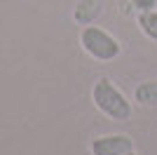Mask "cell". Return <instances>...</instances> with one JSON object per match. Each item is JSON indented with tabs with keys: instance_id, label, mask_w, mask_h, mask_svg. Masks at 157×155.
Masks as SVG:
<instances>
[{
	"instance_id": "cell-1",
	"label": "cell",
	"mask_w": 157,
	"mask_h": 155,
	"mask_svg": "<svg viewBox=\"0 0 157 155\" xmlns=\"http://www.w3.org/2000/svg\"><path fill=\"white\" fill-rule=\"evenodd\" d=\"M92 101L98 113L113 122H127L134 115V101L113 82L110 78H98L92 87Z\"/></svg>"
},
{
	"instance_id": "cell-3",
	"label": "cell",
	"mask_w": 157,
	"mask_h": 155,
	"mask_svg": "<svg viewBox=\"0 0 157 155\" xmlns=\"http://www.w3.org/2000/svg\"><path fill=\"white\" fill-rule=\"evenodd\" d=\"M89 153L92 155H127V153H134V139L129 134H122V132L101 134L96 139H92Z\"/></svg>"
},
{
	"instance_id": "cell-6",
	"label": "cell",
	"mask_w": 157,
	"mask_h": 155,
	"mask_svg": "<svg viewBox=\"0 0 157 155\" xmlns=\"http://www.w3.org/2000/svg\"><path fill=\"white\" fill-rule=\"evenodd\" d=\"M136 26L141 28L148 40L157 42V10H148V12H138L136 14Z\"/></svg>"
},
{
	"instance_id": "cell-7",
	"label": "cell",
	"mask_w": 157,
	"mask_h": 155,
	"mask_svg": "<svg viewBox=\"0 0 157 155\" xmlns=\"http://www.w3.org/2000/svg\"><path fill=\"white\" fill-rule=\"evenodd\" d=\"M124 12H148V10H157V0H120Z\"/></svg>"
},
{
	"instance_id": "cell-8",
	"label": "cell",
	"mask_w": 157,
	"mask_h": 155,
	"mask_svg": "<svg viewBox=\"0 0 157 155\" xmlns=\"http://www.w3.org/2000/svg\"><path fill=\"white\" fill-rule=\"evenodd\" d=\"M127 155H136V150H134V153H127Z\"/></svg>"
},
{
	"instance_id": "cell-4",
	"label": "cell",
	"mask_w": 157,
	"mask_h": 155,
	"mask_svg": "<svg viewBox=\"0 0 157 155\" xmlns=\"http://www.w3.org/2000/svg\"><path fill=\"white\" fill-rule=\"evenodd\" d=\"M108 0H78V5L73 10V21L78 26H89L96 24V19L103 14Z\"/></svg>"
},
{
	"instance_id": "cell-2",
	"label": "cell",
	"mask_w": 157,
	"mask_h": 155,
	"mask_svg": "<svg viewBox=\"0 0 157 155\" xmlns=\"http://www.w3.org/2000/svg\"><path fill=\"white\" fill-rule=\"evenodd\" d=\"M78 40H80V47H82V52H85L87 57H92L94 61H101V64L115 61V59L122 54L120 40L98 24L82 26Z\"/></svg>"
},
{
	"instance_id": "cell-5",
	"label": "cell",
	"mask_w": 157,
	"mask_h": 155,
	"mask_svg": "<svg viewBox=\"0 0 157 155\" xmlns=\"http://www.w3.org/2000/svg\"><path fill=\"white\" fill-rule=\"evenodd\" d=\"M134 101L143 108H157V80H143L134 89Z\"/></svg>"
}]
</instances>
